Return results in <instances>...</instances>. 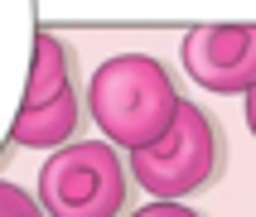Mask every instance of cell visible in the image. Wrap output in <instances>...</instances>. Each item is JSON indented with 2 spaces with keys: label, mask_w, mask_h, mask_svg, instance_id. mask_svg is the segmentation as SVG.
Returning <instances> with one entry per match:
<instances>
[{
  "label": "cell",
  "mask_w": 256,
  "mask_h": 217,
  "mask_svg": "<svg viewBox=\"0 0 256 217\" xmlns=\"http://www.w3.org/2000/svg\"><path fill=\"white\" fill-rule=\"evenodd\" d=\"M179 87H174L170 68L150 53H116L92 72L87 87V111L102 126V135L126 150H145V145L164 140V130L179 116Z\"/></svg>",
  "instance_id": "6da1fadb"
},
{
  "label": "cell",
  "mask_w": 256,
  "mask_h": 217,
  "mask_svg": "<svg viewBox=\"0 0 256 217\" xmlns=\"http://www.w3.org/2000/svg\"><path fill=\"white\" fill-rule=\"evenodd\" d=\"M222 164H228L222 130L194 101H179V116L164 130V140L130 150V179H140V188L155 193L160 203H179L208 188L213 179H222Z\"/></svg>",
  "instance_id": "7a4b0ae2"
},
{
  "label": "cell",
  "mask_w": 256,
  "mask_h": 217,
  "mask_svg": "<svg viewBox=\"0 0 256 217\" xmlns=\"http://www.w3.org/2000/svg\"><path fill=\"white\" fill-rule=\"evenodd\" d=\"M130 169L106 140H72L39 169V208L48 217H121Z\"/></svg>",
  "instance_id": "3957f363"
},
{
  "label": "cell",
  "mask_w": 256,
  "mask_h": 217,
  "mask_svg": "<svg viewBox=\"0 0 256 217\" xmlns=\"http://www.w3.org/2000/svg\"><path fill=\"white\" fill-rule=\"evenodd\" d=\"M78 121H82V101H78V82H72V48L44 29L34 39L29 87L10 140L29 145V150H63L78 135Z\"/></svg>",
  "instance_id": "277c9868"
},
{
  "label": "cell",
  "mask_w": 256,
  "mask_h": 217,
  "mask_svg": "<svg viewBox=\"0 0 256 217\" xmlns=\"http://www.w3.org/2000/svg\"><path fill=\"white\" fill-rule=\"evenodd\" d=\"M184 68L208 92L246 97L256 87V24H194L184 34Z\"/></svg>",
  "instance_id": "5b68a950"
},
{
  "label": "cell",
  "mask_w": 256,
  "mask_h": 217,
  "mask_svg": "<svg viewBox=\"0 0 256 217\" xmlns=\"http://www.w3.org/2000/svg\"><path fill=\"white\" fill-rule=\"evenodd\" d=\"M0 217H48V213L39 208V198H29L24 188L0 179Z\"/></svg>",
  "instance_id": "8992f818"
},
{
  "label": "cell",
  "mask_w": 256,
  "mask_h": 217,
  "mask_svg": "<svg viewBox=\"0 0 256 217\" xmlns=\"http://www.w3.org/2000/svg\"><path fill=\"white\" fill-rule=\"evenodd\" d=\"M130 217H203V213H194L184 203H145L140 213H130Z\"/></svg>",
  "instance_id": "52a82bcc"
},
{
  "label": "cell",
  "mask_w": 256,
  "mask_h": 217,
  "mask_svg": "<svg viewBox=\"0 0 256 217\" xmlns=\"http://www.w3.org/2000/svg\"><path fill=\"white\" fill-rule=\"evenodd\" d=\"M246 126H252V135H256V87L246 92Z\"/></svg>",
  "instance_id": "ba28073f"
}]
</instances>
